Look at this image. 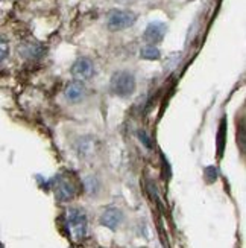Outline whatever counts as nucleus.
I'll list each match as a JSON object with an SVG mask.
<instances>
[{"instance_id": "nucleus-7", "label": "nucleus", "mask_w": 246, "mask_h": 248, "mask_svg": "<svg viewBox=\"0 0 246 248\" xmlns=\"http://www.w3.org/2000/svg\"><path fill=\"white\" fill-rule=\"evenodd\" d=\"M85 93H87V89H85L84 82L81 81H72L66 90H64V94L70 102H79L85 98Z\"/></svg>"}, {"instance_id": "nucleus-5", "label": "nucleus", "mask_w": 246, "mask_h": 248, "mask_svg": "<svg viewBox=\"0 0 246 248\" xmlns=\"http://www.w3.org/2000/svg\"><path fill=\"white\" fill-rule=\"evenodd\" d=\"M166 31H167V28L164 23H161V21H154V23L147 25L145 34H143V38L147 45L155 46L159 41H163V38L166 35Z\"/></svg>"}, {"instance_id": "nucleus-6", "label": "nucleus", "mask_w": 246, "mask_h": 248, "mask_svg": "<svg viewBox=\"0 0 246 248\" xmlns=\"http://www.w3.org/2000/svg\"><path fill=\"white\" fill-rule=\"evenodd\" d=\"M123 221V213L122 210L116 209V207H111V209H106L102 217H101V224L105 225V227H108L111 230H116L119 225L122 224Z\"/></svg>"}, {"instance_id": "nucleus-1", "label": "nucleus", "mask_w": 246, "mask_h": 248, "mask_svg": "<svg viewBox=\"0 0 246 248\" xmlns=\"http://www.w3.org/2000/svg\"><path fill=\"white\" fill-rule=\"evenodd\" d=\"M135 85L137 82H135L134 75L126 70H120L113 75L110 89L116 96H119V98H128V96H131L135 92Z\"/></svg>"}, {"instance_id": "nucleus-3", "label": "nucleus", "mask_w": 246, "mask_h": 248, "mask_svg": "<svg viewBox=\"0 0 246 248\" xmlns=\"http://www.w3.org/2000/svg\"><path fill=\"white\" fill-rule=\"evenodd\" d=\"M67 222L69 227L76 239H81L87 233V217L79 209H70L67 212Z\"/></svg>"}, {"instance_id": "nucleus-9", "label": "nucleus", "mask_w": 246, "mask_h": 248, "mask_svg": "<svg viewBox=\"0 0 246 248\" xmlns=\"http://www.w3.org/2000/svg\"><path fill=\"white\" fill-rule=\"evenodd\" d=\"M140 57L145 58V60H159V57H161V53H159V49H158L157 46L147 45V46H145V47L140 50Z\"/></svg>"}, {"instance_id": "nucleus-11", "label": "nucleus", "mask_w": 246, "mask_h": 248, "mask_svg": "<svg viewBox=\"0 0 246 248\" xmlns=\"http://www.w3.org/2000/svg\"><path fill=\"white\" fill-rule=\"evenodd\" d=\"M0 248H3V247H2V244H0Z\"/></svg>"}, {"instance_id": "nucleus-10", "label": "nucleus", "mask_w": 246, "mask_h": 248, "mask_svg": "<svg viewBox=\"0 0 246 248\" xmlns=\"http://www.w3.org/2000/svg\"><path fill=\"white\" fill-rule=\"evenodd\" d=\"M9 55V43L6 38L0 37V62L5 61Z\"/></svg>"}, {"instance_id": "nucleus-4", "label": "nucleus", "mask_w": 246, "mask_h": 248, "mask_svg": "<svg viewBox=\"0 0 246 248\" xmlns=\"http://www.w3.org/2000/svg\"><path fill=\"white\" fill-rule=\"evenodd\" d=\"M94 75V64L88 58H79L72 66V77L74 81H87Z\"/></svg>"}, {"instance_id": "nucleus-8", "label": "nucleus", "mask_w": 246, "mask_h": 248, "mask_svg": "<svg viewBox=\"0 0 246 248\" xmlns=\"http://www.w3.org/2000/svg\"><path fill=\"white\" fill-rule=\"evenodd\" d=\"M55 193H57V198L58 200H61V201H69L74 195V186L70 183V180L61 178V180L57 181V185H55Z\"/></svg>"}, {"instance_id": "nucleus-2", "label": "nucleus", "mask_w": 246, "mask_h": 248, "mask_svg": "<svg viewBox=\"0 0 246 248\" xmlns=\"http://www.w3.org/2000/svg\"><path fill=\"white\" fill-rule=\"evenodd\" d=\"M137 20V16L131 11H123V9H116L110 13L108 20H106V26L110 31H123L131 28Z\"/></svg>"}]
</instances>
